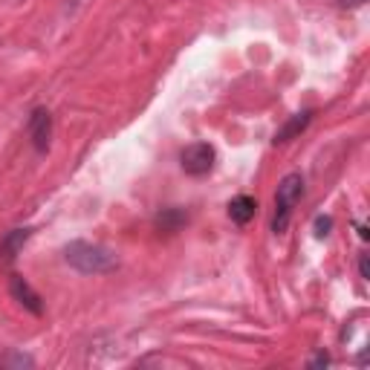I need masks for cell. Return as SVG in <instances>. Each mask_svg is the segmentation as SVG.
Listing matches in <instances>:
<instances>
[{
    "instance_id": "cell-1",
    "label": "cell",
    "mask_w": 370,
    "mask_h": 370,
    "mask_svg": "<svg viewBox=\"0 0 370 370\" xmlns=\"http://www.w3.org/2000/svg\"><path fill=\"white\" fill-rule=\"evenodd\" d=\"M64 261L72 269L84 272V275H105V272H113L119 266V258H116L107 246L87 243V240H72L64 249Z\"/></svg>"
},
{
    "instance_id": "cell-5",
    "label": "cell",
    "mask_w": 370,
    "mask_h": 370,
    "mask_svg": "<svg viewBox=\"0 0 370 370\" xmlns=\"http://www.w3.org/2000/svg\"><path fill=\"white\" fill-rule=\"evenodd\" d=\"M9 292H12V298L26 309V313H32V316H41V313H44L41 295H38V292L29 286V281H26L24 275H12V278H9Z\"/></svg>"
},
{
    "instance_id": "cell-13",
    "label": "cell",
    "mask_w": 370,
    "mask_h": 370,
    "mask_svg": "<svg viewBox=\"0 0 370 370\" xmlns=\"http://www.w3.org/2000/svg\"><path fill=\"white\" fill-rule=\"evenodd\" d=\"M364 3V0H341V6H350V9H353V6H362Z\"/></svg>"
},
{
    "instance_id": "cell-4",
    "label": "cell",
    "mask_w": 370,
    "mask_h": 370,
    "mask_svg": "<svg viewBox=\"0 0 370 370\" xmlns=\"http://www.w3.org/2000/svg\"><path fill=\"white\" fill-rule=\"evenodd\" d=\"M29 139H32V148L38 151V153H44L47 148H49V139H52V116H49V110H44V107H38V110H32V116H29Z\"/></svg>"
},
{
    "instance_id": "cell-8",
    "label": "cell",
    "mask_w": 370,
    "mask_h": 370,
    "mask_svg": "<svg viewBox=\"0 0 370 370\" xmlns=\"http://www.w3.org/2000/svg\"><path fill=\"white\" fill-rule=\"evenodd\" d=\"M29 235H32L29 229H12L9 235L0 240V258H3V261H15L17 255H21L24 243L29 240Z\"/></svg>"
},
{
    "instance_id": "cell-7",
    "label": "cell",
    "mask_w": 370,
    "mask_h": 370,
    "mask_svg": "<svg viewBox=\"0 0 370 370\" xmlns=\"http://www.w3.org/2000/svg\"><path fill=\"white\" fill-rule=\"evenodd\" d=\"M255 214H258V200L249 197V194H240V197H235L229 203V217L235 220L238 226H246Z\"/></svg>"
},
{
    "instance_id": "cell-6",
    "label": "cell",
    "mask_w": 370,
    "mask_h": 370,
    "mask_svg": "<svg viewBox=\"0 0 370 370\" xmlns=\"http://www.w3.org/2000/svg\"><path fill=\"white\" fill-rule=\"evenodd\" d=\"M313 110H301V113H295V116H289V119L284 122V128H278V133H275V145H284V142H289V139H295V136H301L304 130H307V125L313 122Z\"/></svg>"
},
{
    "instance_id": "cell-12",
    "label": "cell",
    "mask_w": 370,
    "mask_h": 370,
    "mask_svg": "<svg viewBox=\"0 0 370 370\" xmlns=\"http://www.w3.org/2000/svg\"><path fill=\"white\" fill-rule=\"evenodd\" d=\"M327 364H330V356L327 353H318L313 362H309V367H327Z\"/></svg>"
},
{
    "instance_id": "cell-3",
    "label": "cell",
    "mask_w": 370,
    "mask_h": 370,
    "mask_svg": "<svg viewBox=\"0 0 370 370\" xmlns=\"http://www.w3.org/2000/svg\"><path fill=\"white\" fill-rule=\"evenodd\" d=\"M214 160H217V153L208 142H194L180 153V165L188 177H206L214 168Z\"/></svg>"
},
{
    "instance_id": "cell-11",
    "label": "cell",
    "mask_w": 370,
    "mask_h": 370,
    "mask_svg": "<svg viewBox=\"0 0 370 370\" xmlns=\"http://www.w3.org/2000/svg\"><path fill=\"white\" fill-rule=\"evenodd\" d=\"M359 275H362L364 281L370 278V266H367V255H362V258H359Z\"/></svg>"
},
{
    "instance_id": "cell-10",
    "label": "cell",
    "mask_w": 370,
    "mask_h": 370,
    "mask_svg": "<svg viewBox=\"0 0 370 370\" xmlns=\"http://www.w3.org/2000/svg\"><path fill=\"white\" fill-rule=\"evenodd\" d=\"M330 229H333V217H327V214H318V217H316V235H318V238H327Z\"/></svg>"
},
{
    "instance_id": "cell-2",
    "label": "cell",
    "mask_w": 370,
    "mask_h": 370,
    "mask_svg": "<svg viewBox=\"0 0 370 370\" xmlns=\"http://www.w3.org/2000/svg\"><path fill=\"white\" fill-rule=\"evenodd\" d=\"M304 197V177L298 171L286 174V177L278 183V194H275V217H272V231L275 235H284L289 217H292V208L295 203Z\"/></svg>"
},
{
    "instance_id": "cell-9",
    "label": "cell",
    "mask_w": 370,
    "mask_h": 370,
    "mask_svg": "<svg viewBox=\"0 0 370 370\" xmlns=\"http://www.w3.org/2000/svg\"><path fill=\"white\" fill-rule=\"evenodd\" d=\"M188 223V214L183 208H162L157 214V229L162 231H180Z\"/></svg>"
}]
</instances>
